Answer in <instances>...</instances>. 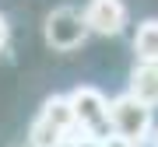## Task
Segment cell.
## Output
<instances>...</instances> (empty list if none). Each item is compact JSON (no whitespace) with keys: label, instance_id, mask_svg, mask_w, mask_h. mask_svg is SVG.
<instances>
[{"label":"cell","instance_id":"7","mask_svg":"<svg viewBox=\"0 0 158 147\" xmlns=\"http://www.w3.org/2000/svg\"><path fill=\"white\" fill-rule=\"evenodd\" d=\"M134 53L141 63H158V21H144L134 35Z\"/></svg>","mask_w":158,"mask_h":147},{"label":"cell","instance_id":"3","mask_svg":"<svg viewBox=\"0 0 158 147\" xmlns=\"http://www.w3.org/2000/svg\"><path fill=\"white\" fill-rule=\"evenodd\" d=\"M85 39H88V25H85V14L81 11L56 7L46 18V42L56 53H74L77 46H85Z\"/></svg>","mask_w":158,"mask_h":147},{"label":"cell","instance_id":"8","mask_svg":"<svg viewBox=\"0 0 158 147\" xmlns=\"http://www.w3.org/2000/svg\"><path fill=\"white\" fill-rule=\"evenodd\" d=\"M28 137H32V147H60L63 140H67V133L56 130L53 123H46L42 116L32 123V133H28Z\"/></svg>","mask_w":158,"mask_h":147},{"label":"cell","instance_id":"6","mask_svg":"<svg viewBox=\"0 0 158 147\" xmlns=\"http://www.w3.org/2000/svg\"><path fill=\"white\" fill-rule=\"evenodd\" d=\"M46 123H53L56 130H63L67 137L77 133V119H74V109H70V98L67 95H53V98H46V105H42V112H39Z\"/></svg>","mask_w":158,"mask_h":147},{"label":"cell","instance_id":"12","mask_svg":"<svg viewBox=\"0 0 158 147\" xmlns=\"http://www.w3.org/2000/svg\"><path fill=\"white\" fill-rule=\"evenodd\" d=\"M151 140H155V147H158V130H155V133H151Z\"/></svg>","mask_w":158,"mask_h":147},{"label":"cell","instance_id":"5","mask_svg":"<svg viewBox=\"0 0 158 147\" xmlns=\"http://www.w3.org/2000/svg\"><path fill=\"white\" fill-rule=\"evenodd\" d=\"M130 95L141 98L144 105H158V63H141L130 74Z\"/></svg>","mask_w":158,"mask_h":147},{"label":"cell","instance_id":"9","mask_svg":"<svg viewBox=\"0 0 158 147\" xmlns=\"http://www.w3.org/2000/svg\"><path fill=\"white\" fill-rule=\"evenodd\" d=\"M70 147H102V137H91V133H74Z\"/></svg>","mask_w":158,"mask_h":147},{"label":"cell","instance_id":"4","mask_svg":"<svg viewBox=\"0 0 158 147\" xmlns=\"http://www.w3.org/2000/svg\"><path fill=\"white\" fill-rule=\"evenodd\" d=\"M85 25L88 32H98V35H119L127 28V4L123 0H88Z\"/></svg>","mask_w":158,"mask_h":147},{"label":"cell","instance_id":"11","mask_svg":"<svg viewBox=\"0 0 158 147\" xmlns=\"http://www.w3.org/2000/svg\"><path fill=\"white\" fill-rule=\"evenodd\" d=\"M7 39H11V28H7V18L0 14V53H4V46H7Z\"/></svg>","mask_w":158,"mask_h":147},{"label":"cell","instance_id":"1","mask_svg":"<svg viewBox=\"0 0 158 147\" xmlns=\"http://www.w3.org/2000/svg\"><path fill=\"white\" fill-rule=\"evenodd\" d=\"M109 123H113V133L127 137V140H134L137 147L148 144V140H151V133H155L151 105H144L141 98H134L130 91L109 102Z\"/></svg>","mask_w":158,"mask_h":147},{"label":"cell","instance_id":"10","mask_svg":"<svg viewBox=\"0 0 158 147\" xmlns=\"http://www.w3.org/2000/svg\"><path fill=\"white\" fill-rule=\"evenodd\" d=\"M102 147H137V144L127 140V137H119V133H109V137H102Z\"/></svg>","mask_w":158,"mask_h":147},{"label":"cell","instance_id":"2","mask_svg":"<svg viewBox=\"0 0 158 147\" xmlns=\"http://www.w3.org/2000/svg\"><path fill=\"white\" fill-rule=\"evenodd\" d=\"M70 109L74 119H77V133H91V137H109L113 133V123H109V98L102 95L98 88L81 84L70 91Z\"/></svg>","mask_w":158,"mask_h":147}]
</instances>
